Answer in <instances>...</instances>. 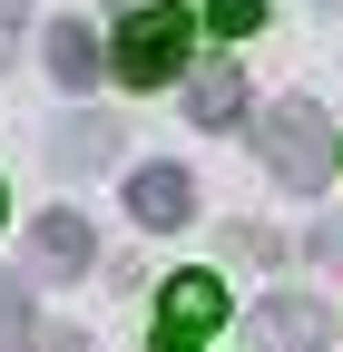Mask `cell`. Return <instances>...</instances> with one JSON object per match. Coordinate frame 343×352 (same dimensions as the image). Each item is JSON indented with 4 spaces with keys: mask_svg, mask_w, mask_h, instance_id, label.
Listing matches in <instances>:
<instances>
[{
    "mask_svg": "<svg viewBox=\"0 0 343 352\" xmlns=\"http://www.w3.org/2000/svg\"><path fill=\"white\" fill-rule=\"evenodd\" d=\"M255 157H265V176H275V186L314 196L324 176H333V147H324V108H314V98H275L265 118H255Z\"/></svg>",
    "mask_w": 343,
    "mask_h": 352,
    "instance_id": "obj_1",
    "label": "cell"
},
{
    "mask_svg": "<svg viewBox=\"0 0 343 352\" xmlns=\"http://www.w3.org/2000/svg\"><path fill=\"white\" fill-rule=\"evenodd\" d=\"M187 50H196V20L167 10V0H138L127 30H118V50H108V69L127 88H167V78H187Z\"/></svg>",
    "mask_w": 343,
    "mask_h": 352,
    "instance_id": "obj_2",
    "label": "cell"
},
{
    "mask_svg": "<svg viewBox=\"0 0 343 352\" xmlns=\"http://www.w3.org/2000/svg\"><path fill=\"white\" fill-rule=\"evenodd\" d=\"M216 323H226V284H216V274H167V303H157V352H196Z\"/></svg>",
    "mask_w": 343,
    "mask_h": 352,
    "instance_id": "obj_3",
    "label": "cell"
},
{
    "mask_svg": "<svg viewBox=\"0 0 343 352\" xmlns=\"http://www.w3.org/2000/svg\"><path fill=\"white\" fill-rule=\"evenodd\" d=\"M127 215H138L147 235H177L196 215V176L187 166H138V176H127Z\"/></svg>",
    "mask_w": 343,
    "mask_h": 352,
    "instance_id": "obj_4",
    "label": "cell"
},
{
    "mask_svg": "<svg viewBox=\"0 0 343 352\" xmlns=\"http://www.w3.org/2000/svg\"><path fill=\"white\" fill-rule=\"evenodd\" d=\"M324 333H333V314L314 294H275V303H255V342L265 352H324Z\"/></svg>",
    "mask_w": 343,
    "mask_h": 352,
    "instance_id": "obj_5",
    "label": "cell"
},
{
    "mask_svg": "<svg viewBox=\"0 0 343 352\" xmlns=\"http://www.w3.org/2000/svg\"><path fill=\"white\" fill-rule=\"evenodd\" d=\"M79 264H89V226H79L69 206L39 215V226H30V274H79Z\"/></svg>",
    "mask_w": 343,
    "mask_h": 352,
    "instance_id": "obj_6",
    "label": "cell"
},
{
    "mask_svg": "<svg viewBox=\"0 0 343 352\" xmlns=\"http://www.w3.org/2000/svg\"><path fill=\"white\" fill-rule=\"evenodd\" d=\"M39 59H50V78H59V88H89V78L108 69V50H98V39L79 30V20H59L50 39H39Z\"/></svg>",
    "mask_w": 343,
    "mask_h": 352,
    "instance_id": "obj_7",
    "label": "cell"
},
{
    "mask_svg": "<svg viewBox=\"0 0 343 352\" xmlns=\"http://www.w3.org/2000/svg\"><path fill=\"white\" fill-rule=\"evenodd\" d=\"M187 118H196V127H236V118H245V78H236L226 59L196 69V78H187Z\"/></svg>",
    "mask_w": 343,
    "mask_h": 352,
    "instance_id": "obj_8",
    "label": "cell"
},
{
    "mask_svg": "<svg viewBox=\"0 0 343 352\" xmlns=\"http://www.w3.org/2000/svg\"><path fill=\"white\" fill-rule=\"evenodd\" d=\"M0 352H39V333H30V284H20V274H0Z\"/></svg>",
    "mask_w": 343,
    "mask_h": 352,
    "instance_id": "obj_9",
    "label": "cell"
},
{
    "mask_svg": "<svg viewBox=\"0 0 343 352\" xmlns=\"http://www.w3.org/2000/svg\"><path fill=\"white\" fill-rule=\"evenodd\" d=\"M50 157H59V166H98V157H108V127H98V118H79V127H69V147H50Z\"/></svg>",
    "mask_w": 343,
    "mask_h": 352,
    "instance_id": "obj_10",
    "label": "cell"
},
{
    "mask_svg": "<svg viewBox=\"0 0 343 352\" xmlns=\"http://www.w3.org/2000/svg\"><path fill=\"white\" fill-rule=\"evenodd\" d=\"M255 20H265V0H216V30H226V39H245Z\"/></svg>",
    "mask_w": 343,
    "mask_h": 352,
    "instance_id": "obj_11",
    "label": "cell"
},
{
    "mask_svg": "<svg viewBox=\"0 0 343 352\" xmlns=\"http://www.w3.org/2000/svg\"><path fill=\"white\" fill-rule=\"evenodd\" d=\"M20 20H30V0H0V59H10V39H20Z\"/></svg>",
    "mask_w": 343,
    "mask_h": 352,
    "instance_id": "obj_12",
    "label": "cell"
},
{
    "mask_svg": "<svg viewBox=\"0 0 343 352\" xmlns=\"http://www.w3.org/2000/svg\"><path fill=\"white\" fill-rule=\"evenodd\" d=\"M118 10H138V0H118Z\"/></svg>",
    "mask_w": 343,
    "mask_h": 352,
    "instance_id": "obj_13",
    "label": "cell"
}]
</instances>
